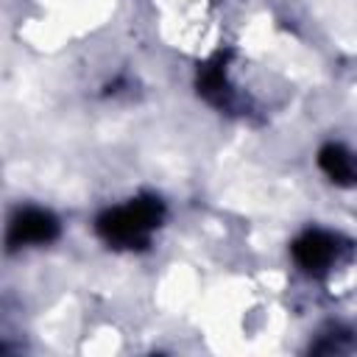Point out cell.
I'll return each mask as SVG.
<instances>
[{"label": "cell", "mask_w": 357, "mask_h": 357, "mask_svg": "<svg viewBox=\"0 0 357 357\" xmlns=\"http://www.w3.org/2000/svg\"><path fill=\"white\" fill-rule=\"evenodd\" d=\"M159 218H162V204L156 198H131L128 204L109 209L98 220V229L109 243L134 248L151 237V231L159 226Z\"/></svg>", "instance_id": "obj_1"}, {"label": "cell", "mask_w": 357, "mask_h": 357, "mask_svg": "<svg viewBox=\"0 0 357 357\" xmlns=\"http://www.w3.org/2000/svg\"><path fill=\"white\" fill-rule=\"evenodd\" d=\"M59 231V223L50 212L45 209H22L17 215V220L11 223V231H8V240L14 245H39V243H47L53 240Z\"/></svg>", "instance_id": "obj_2"}, {"label": "cell", "mask_w": 357, "mask_h": 357, "mask_svg": "<svg viewBox=\"0 0 357 357\" xmlns=\"http://www.w3.org/2000/svg\"><path fill=\"white\" fill-rule=\"evenodd\" d=\"M337 237L329 234V231H307L296 245H293V254L298 259L301 268L307 271H326L335 259H337Z\"/></svg>", "instance_id": "obj_3"}, {"label": "cell", "mask_w": 357, "mask_h": 357, "mask_svg": "<svg viewBox=\"0 0 357 357\" xmlns=\"http://www.w3.org/2000/svg\"><path fill=\"white\" fill-rule=\"evenodd\" d=\"M321 165L332 176V181H357V156L337 145L321 151Z\"/></svg>", "instance_id": "obj_4"}]
</instances>
